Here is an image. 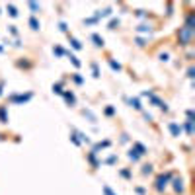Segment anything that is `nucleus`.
Instances as JSON below:
<instances>
[{
  "label": "nucleus",
  "instance_id": "obj_1",
  "mask_svg": "<svg viewBox=\"0 0 195 195\" xmlns=\"http://www.w3.org/2000/svg\"><path fill=\"white\" fill-rule=\"evenodd\" d=\"M92 39L96 41V45H98V47H102V45H104V39L100 37V35H92Z\"/></svg>",
  "mask_w": 195,
  "mask_h": 195
},
{
  "label": "nucleus",
  "instance_id": "obj_2",
  "mask_svg": "<svg viewBox=\"0 0 195 195\" xmlns=\"http://www.w3.org/2000/svg\"><path fill=\"white\" fill-rule=\"evenodd\" d=\"M0 121H2V123H6V121H8V119H6V109H4V107L0 109Z\"/></svg>",
  "mask_w": 195,
  "mask_h": 195
},
{
  "label": "nucleus",
  "instance_id": "obj_3",
  "mask_svg": "<svg viewBox=\"0 0 195 195\" xmlns=\"http://www.w3.org/2000/svg\"><path fill=\"white\" fill-rule=\"evenodd\" d=\"M30 24H31L33 30H39V24H37V20H35V18H31V20H30Z\"/></svg>",
  "mask_w": 195,
  "mask_h": 195
},
{
  "label": "nucleus",
  "instance_id": "obj_4",
  "mask_svg": "<svg viewBox=\"0 0 195 195\" xmlns=\"http://www.w3.org/2000/svg\"><path fill=\"white\" fill-rule=\"evenodd\" d=\"M170 129H172V133H174V135H178V131H179V129H178V125H174V123L170 125Z\"/></svg>",
  "mask_w": 195,
  "mask_h": 195
},
{
  "label": "nucleus",
  "instance_id": "obj_5",
  "mask_svg": "<svg viewBox=\"0 0 195 195\" xmlns=\"http://www.w3.org/2000/svg\"><path fill=\"white\" fill-rule=\"evenodd\" d=\"M8 10H10V16H18V12H16V8H14V6H10Z\"/></svg>",
  "mask_w": 195,
  "mask_h": 195
}]
</instances>
